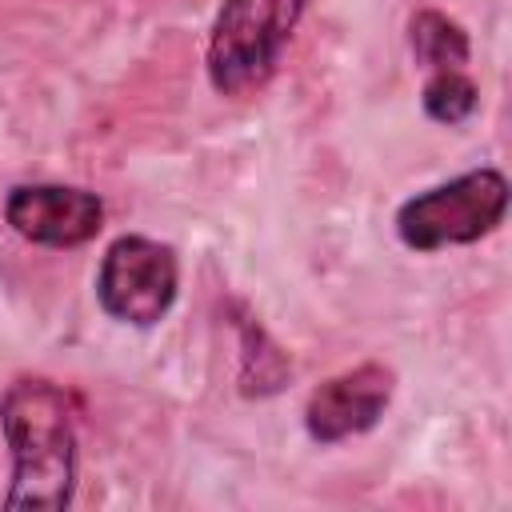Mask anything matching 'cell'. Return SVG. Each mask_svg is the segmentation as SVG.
Instances as JSON below:
<instances>
[{
    "mask_svg": "<svg viewBox=\"0 0 512 512\" xmlns=\"http://www.w3.org/2000/svg\"><path fill=\"white\" fill-rule=\"evenodd\" d=\"M0 428L12 452L4 508L60 512L76 488V408L48 376H16L0 396Z\"/></svg>",
    "mask_w": 512,
    "mask_h": 512,
    "instance_id": "cell-1",
    "label": "cell"
},
{
    "mask_svg": "<svg viewBox=\"0 0 512 512\" xmlns=\"http://www.w3.org/2000/svg\"><path fill=\"white\" fill-rule=\"evenodd\" d=\"M308 0H224L208 36V80L220 96H248L268 84Z\"/></svg>",
    "mask_w": 512,
    "mask_h": 512,
    "instance_id": "cell-2",
    "label": "cell"
},
{
    "mask_svg": "<svg viewBox=\"0 0 512 512\" xmlns=\"http://www.w3.org/2000/svg\"><path fill=\"white\" fill-rule=\"evenodd\" d=\"M508 180L496 168H472L428 192H416L396 212V236L412 252L476 244L504 224Z\"/></svg>",
    "mask_w": 512,
    "mask_h": 512,
    "instance_id": "cell-3",
    "label": "cell"
},
{
    "mask_svg": "<svg viewBox=\"0 0 512 512\" xmlns=\"http://www.w3.org/2000/svg\"><path fill=\"white\" fill-rule=\"evenodd\" d=\"M176 292L180 264L168 244L148 236H120L108 244L96 272V300L112 320L148 328L176 304Z\"/></svg>",
    "mask_w": 512,
    "mask_h": 512,
    "instance_id": "cell-4",
    "label": "cell"
},
{
    "mask_svg": "<svg viewBox=\"0 0 512 512\" xmlns=\"http://www.w3.org/2000/svg\"><path fill=\"white\" fill-rule=\"evenodd\" d=\"M16 236L44 248H80L104 228V200L72 184H16L4 200Z\"/></svg>",
    "mask_w": 512,
    "mask_h": 512,
    "instance_id": "cell-5",
    "label": "cell"
},
{
    "mask_svg": "<svg viewBox=\"0 0 512 512\" xmlns=\"http://www.w3.org/2000/svg\"><path fill=\"white\" fill-rule=\"evenodd\" d=\"M396 372L380 360H364L332 380H324L304 404V428L316 444H340L376 428L384 408L392 404Z\"/></svg>",
    "mask_w": 512,
    "mask_h": 512,
    "instance_id": "cell-6",
    "label": "cell"
},
{
    "mask_svg": "<svg viewBox=\"0 0 512 512\" xmlns=\"http://www.w3.org/2000/svg\"><path fill=\"white\" fill-rule=\"evenodd\" d=\"M408 40H412L416 64H424L428 72H460L468 64V56H472L468 32L452 16H444L436 8H424V12L412 16Z\"/></svg>",
    "mask_w": 512,
    "mask_h": 512,
    "instance_id": "cell-7",
    "label": "cell"
},
{
    "mask_svg": "<svg viewBox=\"0 0 512 512\" xmlns=\"http://www.w3.org/2000/svg\"><path fill=\"white\" fill-rule=\"evenodd\" d=\"M420 100H424V112H428L432 120H440V124H460V120H468V116L476 112L480 88H476V80H472L464 68H460V72H432Z\"/></svg>",
    "mask_w": 512,
    "mask_h": 512,
    "instance_id": "cell-8",
    "label": "cell"
}]
</instances>
